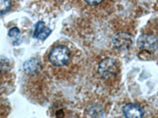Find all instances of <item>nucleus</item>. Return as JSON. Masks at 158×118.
I'll return each instance as SVG.
<instances>
[{
	"instance_id": "nucleus-1",
	"label": "nucleus",
	"mask_w": 158,
	"mask_h": 118,
	"mask_svg": "<svg viewBox=\"0 0 158 118\" xmlns=\"http://www.w3.org/2000/svg\"><path fill=\"white\" fill-rule=\"evenodd\" d=\"M70 50L64 45H58L51 50L49 53V61L55 66H63L69 61Z\"/></svg>"
},
{
	"instance_id": "nucleus-2",
	"label": "nucleus",
	"mask_w": 158,
	"mask_h": 118,
	"mask_svg": "<svg viewBox=\"0 0 158 118\" xmlns=\"http://www.w3.org/2000/svg\"><path fill=\"white\" fill-rule=\"evenodd\" d=\"M118 65L115 59L112 57H105L98 65V73L104 79L113 78L118 73Z\"/></svg>"
},
{
	"instance_id": "nucleus-3",
	"label": "nucleus",
	"mask_w": 158,
	"mask_h": 118,
	"mask_svg": "<svg viewBox=\"0 0 158 118\" xmlns=\"http://www.w3.org/2000/svg\"><path fill=\"white\" fill-rule=\"evenodd\" d=\"M137 45L140 50L153 52L158 48V38L153 34H142L137 40Z\"/></svg>"
},
{
	"instance_id": "nucleus-4",
	"label": "nucleus",
	"mask_w": 158,
	"mask_h": 118,
	"mask_svg": "<svg viewBox=\"0 0 158 118\" xmlns=\"http://www.w3.org/2000/svg\"><path fill=\"white\" fill-rule=\"evenodd\" d=\"M132 36L127 32H118L113 37L112 44L118 50H126L130 48L132 44Z\"/></svg>"
},
{
	"instance_id": "nucleus-5",
	"label": "nucleus",
	"mask_w": 158,
	"mask_h": 118,
	"mask_svg": "<svg viewBox=\"0 0 158 118\" xmlns=\"http://www.w3.org/2000/svg\"><path fill=\"white\" fill-rule=\"evenodd\" d=\"M123 113L126 118H142L144 116V109L139 105L128 103L123 108Z\"/></svg>"
},
{
	"instance_id": "nucleus-6",
	"label": "nucleus",
	"mask_w": 158,
	"mask_h": 118,
	"mask_svg": "<svg viewBox=\"0 0 158 118\" xmlns=\"http://www.w3.org/2000/svg\"><path fill=\"white\" fill-rule=\"evenodd\" d=\"M52 30L49 28L45 26V24L44 22H38L36 25H35V30L33 33V37L36 39H40V40H44L47 39L51 34Z\"/></svg>"
},
{
	"instance_id": "nucleus-7",
	"label": "nucleus",
	"mask_w": 158,
	"mask_h": 118,
	"mask_svg": "<svg viewBox=\"0 0 158 118\" xmlns=\"http://www.w3.org/2000/svg\"><path fill=\"white\" fill-rule=\"evenodd\" d=\"M23 69L29 75L38 73L41 69V65L38 59L30 58L25 61L23 65Z\"/></svg>"
},
{
	"instance_id": "nucleus-8",
	"label": "nucleus",
	"mask_w": 158,
	"mask_h": 118,
	"mask_svg": "<svg viewBox=\"0 0 158 118\" xmlns=\"http://www.w3.org/2000/svg\"><path fill=\"white\" fill-rule=\"evenodd\" d=\"M10 61L6 57L0 55V73L7 72L10 69Z\"/></svg>"
},
{
	"instance_id": "nucleus-9",
	"label": "nucleus",
	"mask_w": 158,
	"mask_h": 118,
	"mask_svg": "<svg viewBox=\"0 0 158 118\" xmlns=\"http://www.w3.org/2000/svg\"><path fill=\"white\" fill-rule=\"evenodd\" d=\"M11 6V0H0V15L7 12Z\"/></svg>"
},
{
	"instance_id": "nucleus-10",
	"label": "nucleus",
	"mask_w": 158,
	"mask_h": 118,
	"mask_svg": "<svg viewBox=\"0 0 158 118\" xmlns=\"http://www.w3.org/2000/svg\"><path fill=\"white\" fill-rule=\"evenodd\" d=\"M20 34V31L18 28H12L9 31V36L10 37H18Z\"/></svg>"
},
{
	"instance_id": "nucleus-11",
	"label": "nucleus",
	"mask_w": 158,
	"mask_h": 118,
	"mask_svg": "<svg viewBox=\"0 0 158 118\" xmlns=\"http://www.w3.org/2000/svg\"><path fill=\"white\" fill-rule=\"evenodd\" d=\"M84 1L88 5L94 6H97L99 4H101L104 0H84Z\"/></svg>"
}]
</instances>
